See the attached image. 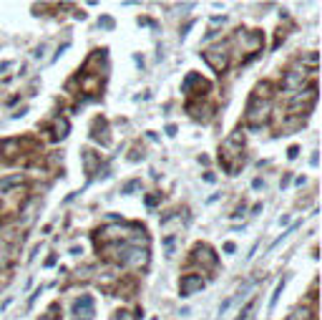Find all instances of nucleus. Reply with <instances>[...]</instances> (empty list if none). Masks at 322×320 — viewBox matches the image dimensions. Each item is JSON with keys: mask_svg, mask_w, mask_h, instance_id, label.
<instances>
[{"mask_svg": "<svg viewBox=\"0 0 322 320\" xmlns=\"http://www.w3.org/2000/svg\"><path fill=\"white\" fill-rule=\"evenodd\" d=\"M269 109H272L269 98L262 101V96H252V98H249V106H247V119H249V121H264L267 114H269Z\"/></svg>", "mask_w": 322, "mask_h": 320, "instance_id": "f257e3e1", "label": "nucleus"}, {"mask_svg": "<svg viewBox=\"0 0 322 320\" xmlns=\"http://www.w3.org/2000/svg\"><path fill=\"white\" fill-rule=\"evenodd\" d=\"M204 61L209 63V66L217 71V73H222L224 68H227V63H229V53H227V48H209V51H204Z\"/></svg>", "mask_w": 322, "mask_h": 320, "instance_id": "f03ea898", "label": "nucleus"}, {"mask_svg": "<svg viewBox=\"0 0 322 320\" xmlns=\"http://www.w3.org/2000/svg\"><path fill=\"white\" fill-rule=\"evenodd\" d=\"M194 260L204 270H214V267H217V255H214V250L209 245H197L194 247Z\"/></svg>", "mask_w": 322, "mask_h": 320, "instance_id": "7ed1b4c3", "label": "nucleus"}, {"mask_svg": "<svg viewBox=\"0 0 322 320\" xmlns=\"http://www.w3.org/2000/svg\"><path fill=\"white\" fill-rule=\"evenodd\" d=\"M202 288H204L202 275H184V277H181V283H179V292H181V297L194 295V292L202 290Z\"/></svg>", "mask_w": 322, "mask_h": 320, "instance_id": "20e7f679", "label": "nucleus"}, {"mask_svg": "<svg viewBox=\"0 0 322 320\" xmlns=\"http://www.w3.org/2000/svg\"><path fill=\"white\" fill-rule=\"evenodd\" d=\"M73 315H83L86 320L93 318V297L91 295H81L73 303Z\"/></svg>", "mask_w": 322, "mask_h": 320, "instance_id": "39448f33", "label": "nucleus"}, {"mask_svg": "<svg viewBox=\"0 0 322 320\" xmlns=\"http://www.w3.org/2000/svg\"><path fill=\"white\" fill-rule=\"evenodd\" d=\"M305 78H307L305 71H302V73H299V71H290V73L282 78V86H285V89H299V91H302Z\"/></svg>", "mask_w": 322, "mask_h": 320, "instance_id": "423d86ee", "label": "nucleus"}, {"mask_svg": "<svg viewBox=\"0 0 322 320\" xmlns=\"http://www.w3.org/2000/svg\"><path fill=\"white\" fill-rule=\"evenodd\" d=\"M81 157H83V166H86V172L93 174V172H96V164L101 161V157H98L96 152H91V149H83Z\"/></svg>", "mask_w": 322, "mask_h": 320, "instance_id": "0eeeda50", "label": "nucleus"}, {"mask_svg": "<svg viewBox=\"0 0 322 320\" xmlns=\"http://www.w3.org/2000/svg\"><path fill=\"white\" fill-rule=\"evenodd\" d=\"M237 141H239V136H232V139L224 144L222 152H229V149L237 144ZM234 157H242V152H237V154H224V157H222V159H224V166H227V172H232V159H234Z\"/></svg>", "mask_w": 322, "mask_h": 320, "instance_id": "6e6552de", "label": "nucleus"}, {"mask_svg": "<svg viewBox=\"0 0 322 320\" xmlns=\"http://www.w3.org/2000/svg\"><path fill=\"white\" fill-rule=\"evenodd\" d=\"M53 131H56V134H53L56 139H66V136H68V121H66V119H56V121H53Z\"/></svg>", "mask_w": 322, "mask_h": 320, "instance_id": "1a4fd4ad", "label": "nucleus"}, {"mask_svg": "<svg viewBox=\"0 0 322 320\" xmlns=\"http://www.w3.org/2000/svg\"><path fill=\"white\" fill-rule=\"evenodd\" d=\"M287 320H312V310L310 308H297Z\"/></svg>", "mask_w": 322, "mask_h": 320, "instance_id": "9d476101", "label": "nucleus"}, {"mask_svg": "<svg viewBox=\"0 0 322 320\" xmlns=\"http://www.w3.org/2000/svg\"><path fill=\"white\" fill-rule=\"evenodd\" d=\"M282 288H285V280H280V283H277V288H274V295H272V300H269V310H274L277 300H280V295H282Z\"/></svg>", "mask_w": 322, "mask_h": 320, "instance_id": "9b49d317", "label": "nucleus"}, {"mask_svg": "<svg viewBox=\"0 0 322 320\" xmlns=\"http://www.w3.org/2000/svg\"><path fill=\"white\" fill-rule=\"evenodd\" d=\"M8 265H10V252H8V247L0 245V270H5Z\"/></svg>", "mask_w": 322, "mask_h": 320, "instance_id": "f8f14e48", "label": "nucleus"}, {"mask_svg": "<svg viewBox=\"0 0 322 320\" xmlns=\"http://www.w3.org/2000/svg\"><path fill=\"white\" fill-rule=\"evenodd\" d=\"M139 187H141V182H139V179H134V182H128V184L121 189V194H131V192H134V189H139Z\"/></svg>", "mask_w": 322, "mask_h": 320, "instance_id": "ddd939ff", "label": "nucleus"}, {"mask_svg": "<svg viewBox=\"0 0 322 320\" xmlns=\"http://www.w3.org/2000/svg\"><path fill=\"white\" fill-rule=\"evenodd\" d=\"M20 179H23V177H20V174H15V177H10V179H3V182H0V189H8V187L18 184Z\"/></svg>", "mask_w": 322, "mask_h": 320, "instance_id": "4468645a", "label": "nucleus"}, {"mask_svg": "<svg viewBox=\"0 0 322 320\" xmlns=\"http://www.w3.org/2000/svg\"><path fill=\"white\" fill-rule=\"evenodd\" d=\"M15 146H18V141H5V144H3L5 157H15Z\"/></svg>", "mask_w": 322, "mask_h": 320, "instance_id": "2eb2a0df", "label": "nucleus"}, {"mask_svg": "<svg viewBox=\"0 0 322 320\" xmlns=\"http://www.w3.org/2000/svg\"><path fill=\"white\" fill-rule=\"evenodd\" d=\"M116 320H136V315H134V313H128V310H121V313L116 315Z\"/></svg>", "mask_w": 322, "mask_h": 320, "instance_id": "dca6fc26", "label": "nucleus"}, {"mask_svg": "<svg viewBox=\"0 0 322 320\" xmlns=\"http://www.w3.org/2000/svg\"><path fill=\"white\" fill-rule=\"evenodd\" d=\"M98 26H103V28H109V31H111V28H114V18H101V23H98Z\"/></svg>", "mask_w": 322, "mask_h": 320, "instance_id": "f3484780", "label": "nucleus"}, {"mask_svg": "<svg viewBox=\"0 0 322 320\" xmlns=\"http://www.w3.org/2000/svg\"><path fill=\"white\" fill-rule=\"evenodd\" d=\"M249 310H252V303H249V305H244V308H242V313H239V318H237V320H244V318H247V313H249Z\"/></svg>", "mask_w": 322, "mask_h": 320, "instance_id": "a211bd4d", "label": "nucleus"}, {"mask_svg": "<svg viewBox=\"0 0 322 320\" xmlns=\"http://www.w3.org/2000/svg\"><path fill=\"white\" fill-rule=\"evenodd\" d=\"M297 152H299V149H297V146H290V152H287V157H290V159H294V157H297Z\"/></svg>", "mask_w": 322, "mask_h": 320, "instance_id": "6ab92c4d", "label": "nucleus"}, {"mask_svg": "<svg viewBox=\"0 0 322 320\" xmlns=\"http://www.w3.org/2000/svg\"><path fill=\"white\" fill-rule=\"evenodd\" d=\"M224 252H234V242H227V245H224Z\"/></svg>", "mask_w": 322, "mask_h": 320, "instance_id": "aec40b11", "label": "nucleus"}]
</instances>
